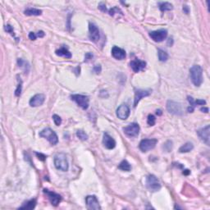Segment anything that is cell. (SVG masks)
<instances>
[{
    "label": "cell",
    "instance_id": "obj_1",
    "mask_svg": "<svg viewBox=\"0 0 210 210\" xmlns=\"http://www.w3.org/2000/svg\"><path fill=\"white\" fill-rule=\"evenodd\" d=\"M192 83L195 86H200L203 83V69L199 65H194L190 70Z\"/></svg>",
    "mask_w": 210,
    "mask_h": 210
},
{
    "label": "cell",
    "instance_id": "obj_2",
    "mask_svg": "<svg viewBox=\"0 0 210 210\" xmlns=\"http://www.w3.org/2000/svg\"><path fill=\"white\" fill-rule=\"evenodd\" d=\"M54 165L57 169L63 172H67L69 168V164L66 155L63 153L57 154L54 157Z\"/></svg>",
    "mask_w": 210,
    "mask_h": 210
},
{
    "label": "cell",
    "instance_id": "obj_3",
    "mask_svg": "<svg viewBox=\"0 0 210 210\" xmlns=\"http://www.w3.org/2000/svg\"><path fill=\"white\" fill-rule=\"evenodd\" d=\"M39 136L47 139L52 145H56L58 142V137L55 131L51 128H45L39 132Z\"/></svg>",
    "mask_w": 210,
    "mask_h": 210
},
{
    "label": "cell",
    "instance_id": "obj_4",
    "mask_svg": "<svg viewBox=\"0 0 210 210\" xmlns=\"http://www.w3.org/2000/svg\"><path fill=\"white\" fill-rule=\"evenodd\" d=\"M146 186L151 192L158 191L161 189V184L154 175H149L146 178Z\"/></svg>",
    "mask_w": 210,
    "mask_h": 210
},
{
    "label": "cell",
    "instance_id": "obj_5",
    "mask_svg": "<svg viewBox=\"0 0 210 210\" xmlns=\"http://www.w3.org/2000/svg\"><path fill=\"white\" fill-rule=\"evenodd\" d=\"M167 109L170 113L176 116H181L183 114V108L180 103L173 100H168L167 103Z\"/></svg>",
    "mask_w": 210,
    "mask_h": 210
},
{
    "label": "cell",
    "instance_id": "obj_6",
    "mask_svg": "<svg viewBox=\"0 0 210 210\" xmlns=\"http://www.w3.org/2000/svg\"><path fill=\"white\" fill-rule=\"evenodd\" d=\"M71 99L84 110H86L89 108V99L88 96L82 95H71Z\"/></svg>",
    "mask_w": 210,
    "mask_h": 210
},
{
    "label": "cell",
    "instance_id": "obj_7",
    "mask_svg": "<svg viewBox=\"0 0 210 210\" xmlns=\"http://www.w3.org/2000/svg\"><path fill=\"white\" fill-rule=\"evenodd\" d=\"M158 143L157 139H142L139 143V150L142 152H148L150 150H153L156 146Z\"/></svg>",
    "mask_w": 210,
    "mask_h": 210
},
{
    "label": "cell",
    "instance_id": "obj_8",
    "mask_svg": "<svg viewBox=\"0 0 210 210\" xmlns=\"http://www.w3.org/2000/svg\"><path fill=\"white\" fill-rule=\"evenodd\" d=\"M150 36L154 42H162L168 36V31L164 29L154 31L150 32Z\"/></svg>",
    "mask_w": 210,
    "mask_h": 210
},
{
    "label": "cell",
    "instance_id": "obj_9",
    "mask_svg": "<svg viewBox=\"0 0 210 210\" xmlns=\"http://www.w3.org/2000/svg\"><path fill=\"white\" fill-rule=\"evenodd\" d=\"M44 193L47 195L48 199L53 206H58L59 203L62 201V196L55 192L50 191L47 189H44Z\"/></svg>",
    "mask_w": 210,
    "mask_h": 210
},
{
    "label": "cell",
    "instance_id": "obj_10",
    "mask_svg": "<svg viewBox=\"0 0 210 210\" xmlns=\"http://www.w3.org/2000/svg\"><path fill=\"white\" fill-rule=\"evenodd\" d=\"M124 133L129 137H136L139 133V126L137 123H131L123 128Z\"/></svg>",
    "mask_w": 210,
    "mask_h": 210
},
{
    "label": "cell",
    "instance_id": "obj_11",
    "mask_svg": "<svg viewBox=\"0 0 210 210\" xmlns=\"http://www.w3.org/2000/svg\"><path fill=\"white\" fill-rule=\"evenodd\" d=\"M89 39L93 41V42L97 43L100 40V34L99 28L94 23H89Z\"/></svg>",
    "mask_w": 210,
    "mask_h": 210
},
{
    "label": "cell",
    "instance_id": "obj_12",
    "mask_svg": "<svg viewBox=\"0 0 210 210\" xmlns=\"http://www.w3.org/2000/svg\"><path fill=\"white\" fill-rule=\"evenodd\" d=\"M85 203H86L87 207L89 209H101L99 200H98L97 197L95 196V195H88L85 198Z\"/></svg>",
    "mask_w": 210,
    "mask_h": 210
},
{
    "label": "cell",
    "instance_id": "obj_13",
    "mask_svg": "<svg viewBox=\"0 0 210 210\" xmlns=\"http://www.w3.org/2000/svg\"><path fill=\"white\" fill-rule=\"evenodd\" d=\"M209 125H207L205 127L200 129L197 131V134L200 138V139L204 141L206 144L209 145Z\"/></svg>",
    "mask_w": 210,
    "mask_h": 210
},
{
    "label": "cell",
    "instance_id": "obj_14",
    "mask_svg": "<svg viewBox=\"0 0 210 210\" xmlns=\"http://www.w3.org/2000/svg\"><path fill=\"white\" fill-rule=\"evenodd\" d=\"M130 115V108L127 105L121 104L120 105L117 109V116L121 120H126Z\"/></svg>",
    "mask_w": 210,
    "mask_h": 210
},
{
    "label": "cell",
    "instance_id": "obj_15",
    "mask_svg": "<svg viewBox=\"0 0 210 210\" xmlns=\"http://www.w3.org/2000/svg\"><path fill=\"white\" fill-rule=\"evenodd\" d=\"M103 144L106 149L108 150H113L116 146L115 139L113 137L109 136L108 133H104L103 137Z\"/></svg>",
    "mask_w": 210,
    "mask_h": 210
},
{
    "label": "cell",
    "instance_id": "obj_16",
    "mask_svg": "<svg viewBox=\"0 0 210 210\" xmlns=\"http://www.w3.org/2000/svg\"><path fill=\"white\" fill-rule=\"evenodd\" d=\"M131 69L133 70L134 72H139L145 68L146 67V63L144 61H141L139 59H135L132 60L130 63Z\"/></svg>",
    "mask_w": 210,
    "mask_h": 210
},
{
    "label": "cell",
    "instance_id": "obj_17",
    "mask_svg": "<svg viewBox=\"0 0 210 210\" xmlns=\"http://www.w3.org/2000/svg\"><path fill=\"white\" fill-rule=\"evenodd\" d=\"M45 100V95H43V94H38V95H35L31 99L29 103L31 107H39V106H41V105L44 103Z\"/></svg>",
    "mask_w": 210,
    "mask_h": 210
},
{
    "label": "cell",
    "instance_id": "obj_18",
    "mask_svg": "<svg viewBox=\"0 0 210 210\" xmlns=\"http://www.w3.org/2000/svg\"><path fill=\"white\" fill-rule=\"evenodd\" d=\"M151 91L150 90H144V89H137L135 92V99H134V107H136L138 103L140 101L142 98L147 97L150 95Z\"/></svg>",
    "mask_w": 210,
    "mask_h": 210
},
{
    "label": "cell",
    "instance_id": "obj_19",
    "mask_svg": "<svg viewBox=\"0 0 210 210\" xmlns=\"http://www.w3.org/2000/svg\"><path fill=\"white\" fill-rule=\"evenodd\" d=\"M112 55L114 58L118 60H123L126 58V52L125 50L118 47V46H113L112 49Z\"/></svg>",
    "mask_w": 210,
    "mask_h": 210
},
{
    "label": "cell",
    "instance_id": "obj_20",
    "mask_svg": "<svg viewBox=\"0 0 210 210\" xmlns=\"http://www.w3.org/2000/svg\"><path fill=\"white\" fill-rule=\"evenodd\" d=\"M56 54L60 57H65L67 58H71V53L69 52V50L65 47H62L59 49L56 50Z\"/></svg>",
    "mask_w": 210,
    "mask_h": 210
},
{
    "label": "cell",
    "instance_id": "obj_21",
    "mask_svg": "<svg viewBox=\"0 0 210 210\" xmlns=\"http://www.w3.org/2000/svg\"><path fill=\"white\" fill-rule=\"evenodd\" d=\"M36 205V200L35 199H32V200L27 201V202L24 203L23 205H21L19 208L20 209H33Z\"/></svg>",
    "mask_w": 210,
    "mask_h": 210
},
{
    "label": "cell",
    "instance_id": "obj_22",
    "mask_svg": "<svg viewBox=\"0 0 210 210\" xmlns=\"http://www.w3.org/2000/svg\"><path fill=\"white\" fill-rule=\"evenodd\" d=\"M24 13L26 16H39L41 15L42 11L37 9V8H26V10L24 11Z\"/></svg>",
    "mask_w": 210,
    "mask_h": 210
},
{
    "label": "cell",
    "instance_id": "obj_23",
    "mask_svg": "<svg viewBox=\"0 0 210 210\" xmlns=\"http://www.w3.org/2000/svg\"><path fill=\"white\" fill-rule=\"evenodd\" d=\"M17 64L21 67L23 69V71H25V73H28L30 71V65L29 63H27L26 61H25L22 58H19L17 59Z\"/></svg>",
    "mask_w": 210,
    "mask_h": 210
},
{
    "label": "cell",
    "instance_id": "obj_24",
    "mask_svg": "<svg viewBox=\"0 0 210 210\" xmlns=\"http://www.w3.org/2000/svg\"><path fill=\"white\" fill-rule=\"evenodd\" d=\"M194 149V145L190 142H187L185 144H183L181 147L179 149V152L180 153H188L190 152L192 150Z\"/></svg>",
    "mask_w": 210,
    "mask_h": 210
},
{
    "label": "cell",
    "instance_id": "obj_25",
    "mask_svg": "<svg viewBox=\"0 0 210 210\" xmlns=\"http://www.w3.org/2000/svg\"><path fill=\"white\" fill-rule=\"evenodd\" d=\"M159 9L161 12H167V11H171L173 9V6L172 4H171L170 3L165 2V3H159Z\"/></svg>",
    "mask_w": 210,
    "mask_h": 210
},
{
    "label": "cell",
    "instance_id": "obj_26",
    "mask_svg": "<svg viewBox=\"0 0 210 210\" xmlns=\"http://www.w3.org/2000/svg\"><path fill=\"white\" fill-rule=\"evenodd\" d=\"M118 168L121 171H125V172H129L131 171V166L130 165V163L127 162L126 160H123L122 162H121V163L118 166Z\"/></svg>",
    "mask_w": 210,
    "mask_h": 210
},
{
    "label": "cell",
    "instance_id": "obj_27",
    "mask_svg": "<svg viewBox=\"0 0 210 210\" xmlns=\"http://www.w3.org/2000/svg\"><path fill=\"white\" fill-rule=\"evenodd\" d=\"M158 59L160 62H166L168 59V52L163 51L162 49L158 50Z\"/></svg>",
    "mask_w": 210,
    "mask_h": 210
},
{
    "label": "cell",
    "instance_id": "obj_28",
    "mask_svg": "<svg viewBox=\"0 0 210 210\" xmlns=\"http://www.w3.org/2000/svg\"><path fill=\"white\" fill-rule=\"evenodd\" d=\"M187 100H188L190 104L189 107H188V108H187V111H188L189 113H193L194 110V108H195V106H196V104H195V103H194L193 98L190 97V96H188V97H187Z\"/></svg>",
    "mask_w": 210,
    "mask_h": 210
},
{
    "label": "cell",
    "instance_id": "obj_29",
    "mask_svg": "<svg viewBox=\"0 0 210 210\" xmlns=\"http://www.w3.org/2000/svg\"><path fill=\"white\" fill-rule=\"evenodd\" d=\"M76 136L79 139H81V140H86L88 139V136H87L86 133L81 130H79V131H76Z\"/></svg>",
    "mask_w": 210,
    "mask_h": 210
},
{
    "label": "cell",
    "instance_id": "obj_30",
    "mask_svg": "<svg viewBox=\"0 0 210 210\" xmlns=\"http://www.w3.org/2000/svg\"><path fill=\"white\" fill-rule=\"evenodd\" d=\"M18 77V76H17ZM18 86H17V88L16 89V90H15V95L16 96H20V95H21V89H22V81H21V78H19L18 77Z\"/></svg>",
    "mask_w": 210,
    "mask_h": 210
},
{
    "label": "cell",
    "instance_id": "obj_31",
    "mask_svg": "<svg viewBox=\"0 0 210 210\" xmlns=\"http://www.w3.org/2000/svg\"><path fill=\"white\" fill-rule=\"evenodd\" d=\"M108 13H109V15H110V16H113V15H115L117 13H121V14L122 12H121V9L118 8V7H113V8H112L110 10L108 11Z\"/></svg>",
    "mask_w": 210,
    "mask_h": 210
},
{
    "label": "cell",
    "instance_id": "obj_32",
    "mask_svg": "<svg viewBox=\"0 0 210 210\" xmlns=\"http://www.w3.org/2000/svg\"><path fill=\"white\" fill-rule=\"evenodd\" d=\"M155 121H156V118H155L154 116L152 115V114L149 115V117H148V119H147L148 124H149L150 126H154Z\"/></svg>",
    "mask_w": 210,
    "mask_h": 210
},
{
    "label": "cell",
    "instance_id": "obj_33",
    "mask_svg": "<svg viewBox=\"0 0 210 210\" xmlns=\"http://www.w3.org/2000/svg\"><path fill=\"white\" fill-rule=\"evenodd\" d=\"M52 120L54 121V123H55L56 126H60L61 123H62V119H61V118L59 116L56 115V114H54V115L52 116Z\"/></svg>",
    "mask_w": 210,
    "mask_h": 210
},
{
    "label": "cell",
    "instance_id": "obj_34",
    "mask_svg": "<svg viewBox=\"0 0 210 210\" xmlns=\"http://www.w3.org/2000/svg\"><path fill=\"white\" fill-rule=\"evenodd\" d=\"M4 29L8 33H9L10 34H12L13 37H15V34H14V30H13V26H10V25H6L4 26Z\"/></svg>",
    "mask_w": 210,
    "mask_h": 210
},
{
    "label": "cell",
    "instance_id": "obj_35",
    "mask_svg": "<svg viewBox=\"0 0 210 210\" xmlns=\"http://www.w3.org/2000/svg\"><path fill=\"white\" fill-rule=\"evenodd\" d=\"M35 154H36V156H37V157H38V158H39V160L45 161V159H46V156H45V154H41V153L35 152Z\"/></svg>",
    "mask_w": 210,
    "mask_h": 210
},
{
    "label": "cell",
    "instance_id": "obj_36",
    "mask_svg": "<svg viewBox=\"0 0 210 210\" xmlns=\"http://www.w3.org/2000/svg\"><path fill=\"white\" fill-rule=\"evenodd\" d=\"M93 54L92 53H90V52H87V53H85V62H88V61L91 60L92 58H93Z\"/></svg>",
    "mask_w": 210,
    "mask_h": 210
},
{
    "label": "cell",
    "instance_id": "obj_37",
    "mask_svg": "<svg viewBox=\"0 0 210 210\" xmlns=\"http://www.w3.org/2000/svg\"><path fill=\"white\" fill-rule=\"evenodd\" d=\"M101 66L100 65H96L94 67V71H95L96 74H100L101 72Z\"/></svg>",
    "mask_w": 210,
    "mask_h": 210
},
{
    "label": "cell",
    "instance_id": "obj_38",
    "mask_svg": "<svg viewBox=\"0 0 210 210\" xmlns=\"http://www.w3.org/2000/svg\"><path fill=\"white\" fill-rule=\"evenodd\" d=\"M99 8H100V10H101V11H102V12H103V13H105V12L107 11V8H106V5H105V4L103 3H100V5H99Z\"/></svg>",
    "mask_w": 210,
    "mask_h": 210
},
{
    "label": "cell",
    "instance_id": "obj_39",
    "mask_svg": "<svg viewBox=\"0 0 210 210\" xmlns=\"http://www.w3.org/2000/svg\"><path fill=\"white\" fill-rule=\"evenodd\" d=\"M29 38H30V39H31V40H35L37 38L36 34H35L34 32H30Z\"/></svg>",
    "mask_w": 210,
    "mask_h": 210
},
{
    "label": "cell",
    "instance_id": "obj_40",
    "mask_svg": "<svg viewBox=\"0 0 210 210\" xmlns=\"http://www.w3.org/2000/svg\"><path fill=\"white\" fill-rule=\"evenodd\" d=\"M196 105H205L206 103V101L204 100H197L196 101H194Z\"/></svg>",
    "mask_w": 210,
    "mask_h": 210
},
{
    "label": "cell",
    "instance_id": "obj_41",
    "mask_svg": "<svg viewBox=\"0 0 210 210\" xmlns=\"http://www.w3.org/2000/svg\"><path fill=\"white\" fill-rule=\"evenodd\" d=\"M45 32L43 31H39L37 32V37H40V38H42V37L45 36Z\"/></svg>",
    "mask_w": 210,
    "mask_h": 210
},
{
    "label": "cell",
    "instance_id": "obj_42",
    "mask_svg": "<svg viewBox=\"0 0 210 210\" xmlns=\"http://www.w3.org/2000/svg\"><path fill=\"white\" fill-rule=\"evenodd\" d=\"M183 11L186 13H189V8H188V7H187V6H184Z\"/></svg>",
    "mask_w": 210,
    "mask_h": 210
},
{
    "label": "cell",
    "instance_id": "obj_43",
    "mask_svg": "<svg viewBox=\"0 0 210 210\" xmlns=\"http://www.w3.org/2000/svg\"><path fill=\"white\" fill-rule=\"evenodd\" d=\"M200 110L202 111L203 113H208V108H201Z\"/></svg>",
    "mask_w": 210,
    "mask_h": 210
},
{
    "label": "cell",
    "instance_id": "obj_44",
    "mask_svg": "<svg viewBox=\"0 0 210 210\" xmlns=\"http://www.w3.org/2000/svg\"><path fill=\"white\" fill-rule=\"evenodd\" d=\"M156 113H157V115H158V116H161L162 114H163V113H162V111H161L160 109H158V110L156 111Z\"/></svg>",
    "mask_w": 210,
    "mask_h": 210
},
{
    "label": "cell",
    "instance_id": "obj_45",
    "mask_svg": "<svg viewBox=\"0 0 210 210\" xmlns=\"http://www.w3.org/2000/svg\"><path fill=\"white\" fill-rule=\"evenodd\" d=\"M190 173V172L189 170H185L183 172V174L184 175H189V174Z\"/></svg>",
    "mask_w": 210,
    "mask_h": 210
}]
</instances>
